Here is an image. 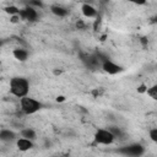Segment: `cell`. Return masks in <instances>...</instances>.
<instances>
[{"mask_svg": "<svg viewBox=\"0 0 157 157\" xmlns=\"http://www.w3.org/2000/svg\"><path fill=\"white\" fill-rule=\"evenodd\" d=\"M29 91V85H28V81L23 77H13L11 78L10 81V92L18 97V98H22L25 96H27Z\"/></svg>", "mask_w": 157, "mask_h": 157, "instance_id": "6da1fadb", "label": "cell"}, {"mask_svg": "<svg viewBox=\"0 0 157 157\" xmlns=\"http://www.w3.org/2000/svg\"><path fill=\"white\" fill-rule=\"evenodd\" d=\"M20 107L25 114H33L42 108V104L38 101H36L34 98L25 96L20 99Z\"/></svg>", "mask_w": 157, "mask_h": 157, "instance_id": "7a4b0ae2", "label": "cell"}, {"mask_svg": "<svg viewBox=\"0 0 157 157\" xmlns=\"http://www.w3.org/2000/svg\"><path fill=\"white\" fill-rule=\"evenodd\" d=\"M114 139L115 137L109 129H99L94 134V141L101 145H110Z\"/></svg>", "mask_w": 157, "mask_h": 157, "instance_id": "3957f363", "label": "cell"}, {"mask_svg": "<svg viewBox=\"0 0 157 157\" xmlns=\"http://www.w3.org/2000/svg\"><path fill=\"white\" fill-rule=\"evenodd\" d=\"M145 148L142 145L140 144H131V145H128L125 147H121L118 152L119 153H123L125 156H141L144 153Z\"/></svg>", "mask_w": 157, "mask_h": 157, "instance_id": "277c9868", "label": "cell"}, {"mask_svg": "<svg viewBox=\"0 0 157 157\" xmlns=\"http://www.w3.org/2000/svg\"><path fill=\"white\" fill-rule=\"evenodd\" d=\"M20 16H21V18L27 20V21H36V18L38 17V13L33 6L28 5V6L23 7L22 10H20Z\"/></svg>", "mask_w": 157, "mask_h": 157, "instance_id": "5b68a950", "label": "cell"}, {"mask_svg": "<svg viewBox=\"0 0 157 157\" xmlns=\"http://www.w3.org/2000/svg\"><path fill=\"white\" fill-rule=\"evenodd\" d=\"M102 69H103V71L104 72H107V74H109V75H115V74H119L123 69H121V66H119V65H117L115 63H113L112 60H105L103 64H102Z\"/></svg>", "mask_w": 157, "mask_h": 157, "instance_id": "8992f818", "label": "cell"}, {"mask_svg": "<svg viewBox=\"0 0 157 157\" xmlns=\"http://www.w3.org/2000/svg\"><path fill=\"white\" fill-rule=\"evenodd\" d=\"M16 144H17V147H18L20 151H28V150H31V148L33 147V142H32V140L26 139V137H21V139H18Z\"/></svg>", "mask_w": 157, "mask_h": 157, "instance_id": "52a82bcc", "label": "cell"}, {"mask_svg": "<svg viewBox=\"0 0 157 157\" xmlns=\"http://www.w3.org/2000/svg\"><path fill=\"white\" fill-rule=\"evenodd\" d=\"M81 11L83 13V16L91 18V17H96L97 16V10L91 5V4H83L81 6Z\"/></svg>", "mask_w": 157, "mask_h": 157, "instance_id": "ba28073f", "label": "cell"}, {"mask_svg": "<svg viewBox=\"0 0 157 157\" xmlns=\"http://www.w3.org/2000/svg\"><path fill=\"white\" fill-rule=\"evenodd\" d=\"M15 59H17L18 61H26L27 60V56H28V53L22 49V48H16L13 52H12Z\"/></svg>", "mask_w": 157, "mask_h": 157, "instance_id": "9c48e42d", "label": "cell"}, {"mask_svg": "<svg viewBox=\"0 0 157 157\" xmlns=\"http://www.w3.org/2000/svg\"><path fill=\"white\" fill-rule=\"evenodd\" d=\"M50 11H52V13H54L58 17H65L67 15V10L63 6H59V5H53L50 7Z\"/></svg>", "mask_w": 157, "mask_h": 157, "instance_id": "30bf717a", "label": "cell"}, {"mask_svg": "<svg viewBox=\"0 0 157 157\" xmlns=\"http://www.w3.org/2000/svg\"><path fill=\"white\" fill-rule=\"evenodd\" d=\"M15 139V134L10 130H6V129H2L0 131V140L1 141H11Z\"/></svg>", "mask_w": 157, "mask_h": 157, "instance_id": "8fae6325", "label": "cell"}, {"mask_svg": "<svg viewBox=\"0 0 157 157\" xmlns=\"http://www.w3.org/2000/svg\"><path fill=\"white\" fill-rule=\"evenodd\" d=\"M21 136L22 137H26V139H29V140H34L36 139V132H34V130H32V129H23L22 131H21Z\"/></svg>", "mask_w": 157, "mask_h": 157, "instance_id": "7c38bea8", "label": "cell"}, {"mask_svg": "<svg viewBox=\"0 0 157 157\" xmlns=\"http://www.w3.org/2000/svg\"><path fill=\"white\" fill-rule=\"evenodd\" d=\"M146 93L152 98V99H155V101H157V85H155V86H152L151 88H147V91H146Z\"/></svg>", "mask_w": 157, "mask_h": 157, "instance_id": "4fadbf2b", "label": "cell"}, {"mask_svg": "<svg viewBox=\"0 0 157 157\" xmlns=\"http://www.w3.org/2000/svg\"><path fill=\"white\" fill-rule=\"evenodd\" d=\"M5 11H6L7 13H10L11 16H13V15H18V13H20V10H18L16 6H7V7L5 9Z\"/></svg>", "mask_w": 157, "mask_h": 157, "instance_id": "5bb4252c", "label": "cell"}, {"mask_svg": "<svg viewBox=\"0 0 157 157\" xmlns=\"http://www.w3.org/2000/svg\"><path fill=\"white\" fill-rule=\"evenodd\" d=\"M109 130L112 131V134L114 135V137H119V136H121V131H120L119 128H117V126H112V128H109Z\"/></svg>", "mask_w": 157, "mask_h": 157, "instance_id": "9a60e30c", "label": "cell"}, {"mask_svg": "<svg viewBox=\"0 0 157 157\" xmlns=\"http://www.w3.org/2000/svg\"><path fill=\"white\" fill-rule=\"evenodd\" d=\"M148 135H150V139H151L153 142H157V128H155V129H151Z\"/></svg>", "mask_w": 157, "mask_h": 157, "instance_id": "2e32d148", "label": "cell"}, {"mask_svg": "<svg viewBox=\"0 0 157 157\" xmlns=\"http://www.w3.org/2000/svg\"><path fill=\"white\" fill-rule=\"evenodd\" d=\"M28 5L29 6H37V7H42L43 6V4H42V1L40 0H28Z\"/></svg>", "mask_w": 157, "mask_h": 157, "instance_id": "e0dca14e", "label": "cell"}, {"mask_svg": "<svg viewBox=\"0 0 157 157\" xmlns=\"http://www.w3.org/2000/svg\"><path fill=\"white\" fill-rule=\"evenodd\" d=\"M147 91V87H146V85H140L139 86V88H137V92H140V93H144V92H146Z\"/></svg>", "mask_w": 157, "mask_h": 157, "instance_id": "ac0fdd59", "label": "cell"}, {"mask_svg": "<svg viewBox=\"0 0 157 157\" xmlns=\"http://www.w3.org/2000/svg\"><path fill=\"white\" fill-rule=\"evenodd\" d=\"M129 1L132 4H136V5H144L146 2V0H129Z\"/></svg>", "mask_w": 157, "mask_h": 157, "instance_id": "d6986e66", "label": "cell"}, {"mask_svg": "<svg viewBox=\"0 0 157 157\" xmlns=\"http://www.w3.org/2000/svg\"><path fill=\"white\" fill-rule=\"evenodd\" d=\"M76 26H77V27H80V28H82V27H83V23H82V22H81V21H78V22H77V25H76Z\"/></svg>", "mask_w": 157, "mask_h": 157, "instance_id": "ffe728a7", "label": "cell"}, {"mask_svg": "<svg viewBox=\"0 0 157 157\" xmlns=\"http://www.w3.org/2000/svg\"><path fill=\"white\" fill-rule=\"evenodd\" d=\"M56 101H58V102H63V101H64V97H63V96H60V97H58V98H56Z\"/></svg>", "mask_w": 157, "mask_h": 157, "instance_id": "44dd1931", "label": "cell"}]
</instances>
